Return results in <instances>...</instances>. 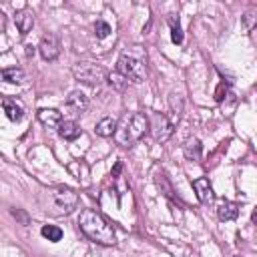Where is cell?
<instances>
[{
    "label": "cell",
    "instance_id": "obj_1",
    "mask_svg": "<svg viewBox=\"0 0 257 257\" xmlns=\"http://www.w3.org/2000/svg\"><path fill=\"white\" fill-rule=\"evenodd\" d=\"M78 227L88 239H92L98 245H114L116 243V233H114L112 225L94 209L80 211Z\"/></svg>",
    "mask_w": 257,
    "mask_h": 257
},
{
    "label": "cell",
    "instance_id": "obj_2",
    "mask_svg": "<svg viewBox=\"0 0 257 257\" xmlns=\"http://www.w3.org/2000/svg\"><path fill=\"white\" fill-rule=\"evenodd\" d=\"M116 70L128 78V82H143L147 78V52L143 46H128L116 62Z\"/></svg>",
    "mask_w": 257,
    "mask_h": 257
},
{
    "label": "cell",
    "instance_id": "obj_3",
    "mask_svg": "<svg viewBox=\"0 0 257 257\" xmlns=\"http://www.w3.org/2000/svg\"><path fill=\"white\" fill-rule=\"evenodd\" d=\"M147 131H149V116H145L143 112H126L116 122L114 141L120 147H131L139 139H143Z\"/></svg>",
    "mask_w": 257,
    "mask_h": 257
},
{
    "label": "cell",
    "instance_id": "obj_4",
    "mask_svg": "<svg viewBox=\"0 0 257 257\" xmlns=\"http://www.w3.org/2000/svg\"><path fill=\"white\" fill-rule=\"evenodd\" d=\"M42 205H44L46 213H50L54 217H62V215L72 213L78 207V193L70 187H54L44 193Z\"/></svg>",
    "mask_w": 257,
    "mask_h": 257
},
{
    "label": "cell",
    "instance_id": "obj_5",
    "mask_svg": "<svg viewBox=\"0 0 257 257\" xmlns=\"http://www.w3.org/2000/svg\"><path fill=\"white\" fill-rule=\"evenodd\" d=\"M72 76L82 82V84H88V86H98L100 82H104L108 78L106 70L96 64V62H88V60H82V62H76L72 66Z\"/></svg>",
    "mask_w": 257,
    "mask_h": 257
},
{
    "label": "cell",
    "instance_id": "obj_6",
    "mask_svg": "<svg viewBox=\"0 0 257 257\" xmlns=\"http://www.w3.org/2000/svg\"><path fill=\"white\" fill-rule=\"evenodd\" d=\"M149 131H151V135H153V139H155L157 143H165V141H169L171 135H173V122H171L165 114L155 112V114H151V118H149Z\"/></svg>",
    "mask_w": 257,
    "mask_h": 257
},
{
    "label": "cell",
    "instance_id": "obj_7",
    "mask_svg": "<svg viewBox=\"0 0 257 257\" xmlns=\"http://www.w3.org/2000/svg\"><path fill=\"white\" fill-rule=\"evenodd\" d=\"M86 108H88V96H86L84 92H80V90H72V92L68 94L66 102H64L66 114H70V116H80Z\"/></svg>",
    "mask_w": 257,
    "mask_h": 257
},
{
    "label": "cell",
    "instance_id": "obj_8",
    "mask_svg": "<svg viewBox=\"0 0 257 257\" xmlns=\"http://www.w3.org/2000/svg\"><path fill=\"white\" fill-rule=\"evenodd\" d=\"M38 52H40V56H42L44 60H48V62L56 60L58 54H60L58 36H56V34H44L42 40H40V44H38Z\"/></svg>",
    "mask_w": 257,
    "mask_h": 257
},
{
    "label": "cell",
    "instance_id": "obj_9",
    "mask_svg": "<svg viewBox=\"0 0 257 257\" xmlns=\"http://www.w3.org/2000/svg\"><path fill=\"white\" fill-rule=\"evenodd\" d=\"M193 189L197 193V199L203 203V205H211L215 201V193H213V187L209 183L207 177H199L193 181Z\"/></svg>",
    "mask_w": 257,
    "mask_h": 257
},
{
    "label": "cell",
    "instance_id": "obj_10",
    "mask_svg": "<svg viewBox=\"0 0 257 257\" xmlns=\"http://www.w3.org/2000/svg\"><path fill=\"white\" fill-rule=\"evenodd\" d=\"M14 24L20 32V36H26L34 26V12L30 8H20L14 14Z\"/></svg>",
    "mask_w": 257,
    "mask_h": 257
},
{
    "label": "cell",
    "instance_id": "obj_11",
    "mask_svg": "<svg viewBox=\"0 0 257 257\" xmlns=\"http://www.w3.org/2000/svg\"><path fill=\"white\" fill-rule=\"evenodd\" d=\"M40 124H44L46 128H58L62 124V114L56 108H40L36 112Z\"/></svg>",
    "mask_w": 257,
    "mask_h": 257
},
{
    "label": "cell",
    "instance_id": "obj_12",
    "mask_svg": "<svg viewBox=\"0 0 257 257\" xmlns=\"http://www.w3.org/2000/svg\"><path fill=\"white\" fill-rule=\"evenodd\" d=\"M68 173L82 185V187H86L88 183H90V179H88V175H90V171H88V165L84 163V161H72V163H68Z\"/></svg>",
    "mask_w": 257,
    "mask_h": 257
},
{
    "label": "cell",
    "instance_id": "obj_13",
    "mask_svg": "<svg viewBox=\"0 0 257 257\" xmlns=\"http://www.w3.org/2000/svg\"><path fill=\"white\" fill-rule=\"evenodd\" d=\"M153 181H155V185L159 187V191L167 197V199H171V201H177V195H175V189H173V185H171V181H169V177L165 175V171L161 169H157L155 171V177H153Z\"/></svg>",
    "mask_w": 257,
    "mask_h": 257
},
{
    "label": "cell",
    "instance_id": "obj_14",
    "mask_svg": "<svg viewBox=\"0 0 257 257\" xmlns=\"http://www.w3.org/2000/svg\"><path fill=\"white\" fill-rule=\"evenodd\" d=\"M2 108L8 116V120L12 122H20L22 116H24V110H22V104L16 102V98H2Z\"/></svg>",
    "mask_w": 257,
    "mask_h": 257
},
{
    "label": "cell",
    "instance_id": "obj_15",
    "mask_svg": "<svg viewBox=\"0 0 257 257\" xmlns=\"http://www.w3.org/2000/svg\"><path fill=\"white\" fill-rule=\"evenodd\" d=\"M58 135L64 139V141H74L82 135V128L74 122V120H64L60 126H58Z\"/></svg>",
    "mask_w": 257,
    "mask_h": 257
},
{
    "label": "cell",
    "instance_id": "obj_16",
    "mask_svg": "<svg viewBox=\"0 0 257 257\" xmlns=\"http://www.w3.org/2000/svg\"><path fill=\"white\" fill-rule=\"evenodd\" d=\"M217 215H219L221 221H233L239 215V205L233 203V201H221V205L217 209Z\"/></svg>",
    "mask_w": 257,
    "mask_h": 257
},
{
    "label": "cell",
    "instance_id": "obj_17",
    "mask_svg": "<svg viewBox=\"0 0 257 257\" xmlns=\"http://www.w3.org/2000/svg\"><path fill=\"white\" fill-rule=\"evenodd\" d=\"M169 110H171V114H173V126L181 120V116H183V96L181 94H177V92H173L171 96H169Z\"/></svg>",
    "mask_w": 257,
    "mask_h": 257
},
{
    "label": "cell",
    "instance_id": "obj_18",
    "mask_svg": "<svg viewBox=\"0 0 257 257\" xmlns=\"http://www.w3.org/2000/svg\"><path fill=\"white\" fill-rule=\"evenodd\" d=\"M183 151H185V157H187L189 161H201V141H199L197 137H191V139L185 143Z\"/></svg>",
    "mask_w": 257,
    "mask_h": 257
},
{
    "label": "cell",
    "instance_id": "obj_19",
    "mask_svg": "<svg viewBox=\"0 0 257 257\" xmlns=\"http://www.w3.org/2000/svg\"><path fill=\"white\" fill-rule=\"evenodd\" d=\"M2 78H4L6 82H10V84H20V82L26 80V74H24L22 68L10 66V68H4V70H2Z\"/></svg>",
    "mask_w": 257,
    "mask_h": 257
},
{
    "label": "cell",
    "instance_id": "obj_20",
    "mask_svg": "<svg viewBox=\"0 0 257 257\" xmlns=\"http://www.w3.org/2000/svg\"><path fill=\"white\" fill-rule=\"evenodd\" d=\"M108 84L112 86V90H116V92H124L126 86H128V78H126L124 74H120L118 70H114V72L108 74Z\"/></svg>",
    "mask_w": 257,
    "mask_h": 257
},
{
    "label": "cell",
    "instance_id": "obj_21",
    "mask_svg": "<svg viewBox=\"0 0 257 257\" xmlns=\"http://www.w3.org/2000/svg\"><path fill=\"white\" fill-rule=\"evenodd\" d=\"M114 131H116V120H112L110 116L98 120L96 124V135L100 137H114Z\"/></svg>",
    "mask_w": 257,
    "mask_h": 257
},
{
    "label": "cell",
    "instance_id": "obj_22",
    "mask_svg": "<svg viewBox=\"0 0 257 257\" xmlns=\"http://www.w3.org/2000/svg\"><path fill=\"white\" fill-rule=\"evenodd\" d=\"M167 22H169V26H171V40H173L175 44H181V42H183V30H181V24H179V16L171 14V16L167 18Z\"/></svg>",
    "mask_w": 257,
    "mask_h": 257
},
{
    "label": "cell",
    "instance_id": "obj_23",
    "mask_svg": "<svg viewBox=\"0 0 257 257\" xmlns=\"http://www.w3.org/2000/svg\"><path fill=\"white\" fill-rule=\"evenodd\" d=\"M40 233H42L44 239H48V241H52V243H56V241L62 239V229L56 227V225H44Z\"/></svg>",
    "mask_w": 257,
    "mask_h": 257
},
{
    "label": "cell",
    "instance_id": "obj_24",
    "mask_svg": "<svg viewBox=\"0 0 257 257\" xmlns=\"http://www.w3.org/2000/svg\"><path fill=\"white\" fill-rule=\"evenodd\" d=\"M241 24H243V30L245 32H253L257 28V12L255 10H247L241 16Z\"/></svg>",
    "mask_w": 257,
    "mask_h": 257
},
{
    "label": "cell",
    "instance_id": "obj_25",
    "mask_svg": "<svg viewBox=\"0 0 257 257\" xmlns=\"http://www.w3.org/2000/svg\"><path fill=\"white\" fill-rule=\"evenodd\" d=\"M94 34H96L98 38H106V36L110 34V26H108V22H104V20H96V22H94Z\"/></svg>",
    "mask_w": 257,
    "mask_h": 257
},
{
    "label": "cell",
    "instance_id": "obj_26",
    "mask_svg": "<svg viewBox=\"0 0 257 257\" xmlns=\"http://www.w3.org/2000/svg\"><path fill=\"white\" fill-rule=\"evenodd\" d=\"M227 92H229V82H221V84L217 86V90H215V100H217V102H223Z\"/></svg>",
    "mask_w": 257,
    "mask_h": 257
},
{
    "label": "cell",
    "instance_id": "obj_27",
    "mask_svg": "<svg viewBox=\"0 0 257 257\" xmlns=\"http://www.w3.org/2000/svg\"><path fill=\"white\" fill-rule=\"evenodd\" d=\"M10 213H12V217H14L16 221H20L22 225H28V223H30V219H28V215H26V213H24L22 209H16V207H14V209H12Z\"/></svg>",
    "mask_w": 257,
    "mask_h": 257
},
{
    "label": "cell",
    "instance_id": "obj_28",
    "mask_svg": "<svg viewBox=\"0 0 257 257\" xmlns=\"http://www.w3.org/2000/svg\"><path fill=\"white\" fill-rule=\"evenodd\" d=\"M120 171H122V163H116V165H114V169H112V177H116Z\"/></svg>",
    "mask_w": 257,
    "mask_h": 257
},
{
    "label": "cell",
    "instance_id": "obj_29",
    "mask_svg": "<svg viewBox=\"0 0 257 257\" xmlns=\"http://www.w3.org/2000/svg\"><path fill=\"white\" fill-rule=\"evenodd\" d=\"M251 221L257 225V207H255V209H253V213H251Z\"/></svg>",
    "mask_w": 257,
    "mask_h": 257
},
{
    "label": "cell",
    "instance_id": "obj_30",
    "mask_svg": "<svg viewBox=\"0 0 257 257\" xmlns=\"http://www.w3.org/2000/svg\"><path fill=\"white\" fill-rule=\"evenodd\" d=\"M32 52H34V48H32V46H30V44H28V46H26V56H30V54H32Z\"/></svg>",
    "mask_w": 257,
    "mask_h": 257
}]
</instances>
